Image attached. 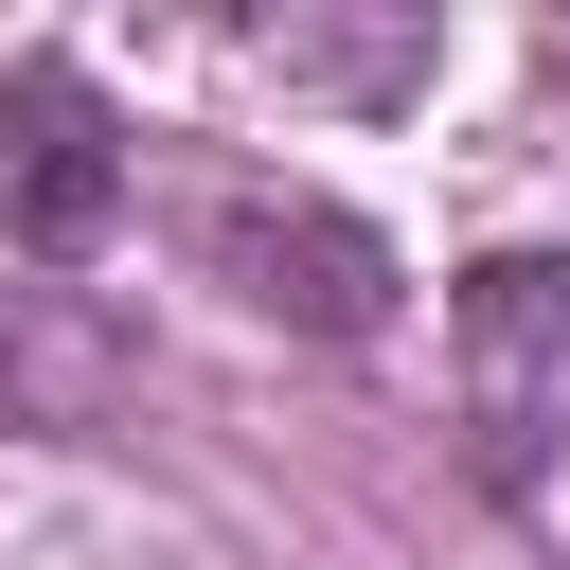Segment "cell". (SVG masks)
<instances>
[{
	"instance_id": "obj_1",
	"label": "cell",
	"mask_w": 570,
	"mask_h": 570,
	"mask_svg": "<svg viewBox=\"0 0 570 570\" xmlns=\"http://www.w3.org/2000/svg\"><path fill=\"white\" fill-rule=\"evenodd\" d=\"M445 356H463V445L499 499L552 481L570 445V249H481L445 285Z\"/></svg>"
},
{
	"instance_id": "obj_2",
	"label": "cell",
	"mask_w": 570,
	"mask_h": 570,
	"mask_svg": "<svg viewBox=\"0 0 570 570\" xmlns=\"http://www.w3.org/2000/svg\"><path fill=\"white\" fill-rule=\"evenodd\" d=\"M196 249H214V285H232L249 321H285V338H374L392 285H410L374 214H338V196H267V178H232V196L196 214Z\"/></svg>"
},
{
	"instance_id": "obj_3",
	"label": "cell",
	"mask_w": 570,
	"mask_h": 570,
	"mask_svg": "<svg viewBox=\"0 0 570 570\" xmlns=\"http://www.w3.org/2000/svg\"><path fill=\"white\" fill-rule=\"evenodd\" d=\"M107 232H125V107L71 53H18L0 71V249L89 267Z\"/></svg>"
},
{
	"instance_id": "obj_4",
	"label": "cell",
	"mask_w": 570,
	"mask_h": 570,
	"mask_svg": "<svg viewBox=\"0 0 570 570\" xmlns=\"http://www.w3.org/2000/svg\"><path fill=\"white\" fill-rule=\"evenodd\" d=\"M232 53H249V71H285V89H338V107L428 89V18H249Z\"/></svg>"
},
{
	"instance_id": "obj_5",
	"label": "cell",
	"mask_w": 570,
	"mask_h": 570,
	"mask_svg": "<svg viewBox=\"0 0 570 570\" xmlns=\"http://www.w3.org/2000/svg\"><path fill=\"white\" fill-rule=\"evenodd\" d=\"M89 392H107V338L53 321L36 285H0V428H18V410H89Z\"/></svg>"
}]
</instances>
